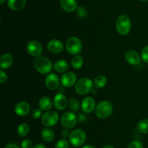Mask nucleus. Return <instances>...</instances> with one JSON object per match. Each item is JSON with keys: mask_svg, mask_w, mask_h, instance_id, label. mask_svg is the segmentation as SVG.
<instances>
[{"mask_svg": "<svg viewBox=\"0 0 148 148\" xmlns=\"http://www.w3.org/2000/svg\"><path fill=\"white\" fill-rule=\"evenodd\" d=\"M35 69L40 74H49L53 69L52 62L44 56H39L33 62Z\"/></svg>", "mask_w": 148, "mask_h": 148, "instance_id": "nucleus-1", "label": "nucleus"}, {"mask_svg": "<svg viewBox=\"0 0 148 148\" xmlns=\"http://www.w3.org/2000/svg\"><path fill=\"white\" fill-rule=\"evenodd\" d=\"M95 112L96 116L99 118H107L111 115L113 112L112 104L108 100L101 101L96 105Z\"/></svg>", "mask_w": 148, "mask_h": 148, "instance_id": "nucleus-2", "label": "nucleus"}, {"mask_svg": "<svg viewBox=\"0 0 148 148\" xmlns=\"http://www.w3.org/2000/svg\"><path fill=\"white\" fill-rule=\"evenodd\" d=\"M116 28L121 36L128 35L132 28V23L128 16L125 15H120L116 22Z\"/></svg>", "mask_w": 148, "mask_h": 148, "instance_id": "nucleus-3", "label": "nucleus"}, {"mask_svg": "<svg viewBox=\"0 0 148 148\" xmlns=\"http://www.w3.org/2000/svg\"><path fill=\"white\" fill-rule=\"evenodd\" d=\"M93 84L90 78L84 77L76 82L75 86V91L79 95H85L92 91L93 89Z\"/></svg>", "mask_w": 148, "mask_h": 148, "instance_id": "nucleus-4", "label": "nucleus"}, {"mask_svg": "<svg viewBox=\"0 0 148 148\" xmlns=\"http://www.w3.org/2000/svg\"><path fill=\"white\" fill-rule=\"evenodd\" d=\"M69 142L74 147H80L86 140V133L85 131L81 129H77L72 131L69 135Z\"/></svg>", "mask_w": 148, "mask_h": 148, "instance_id": "nucleus-5", "label": "nucleus"}, {"mask_svg": "<svg viewBox=\"0 0 148 148\" xmlns=\"http://www.w3.org/2000/svg\"><path fill=\"white\" fill-rule=\"evenodd\" d=\"M82 42L79 38L76 36H71L66 41V49L68 53L76 55L82 50Z\"/></svg>", "mask_w": 148, "mask_h": 148, "instance_id": "nucleus-6", "label": "nucleus"}, {"mask_svg": "<svg viewBox=\"0 0 148 148\" xmlns=\"http://www.w3.org/2000/svg\"><path fill=\"white\" fill-rule=\"evenodd\" d=\"M77 122V116L72 111L66 112L61 118V124L65 129H72Z\"/></svg>", "mask_w": 148, "mask_h": 148, "instance_id": "nucleus-7", "label": "nucleus"}, {"mask_svg": "<svg viewBox=\"0 0 148 148\" xmlns=\"http://www.w3.org/2000/svg\"><path fill=\"white\" fill-rule=\"evenodd\" d=\"M59 114L54 110H49L43 114L41 117L42 124L46 127L55 126L59 120Z\"/></svg>", "mask_w": 148, "mask_h": 148, "instance_id": "nucleus-8", "label": "nucleus"}, {"mask_svg": "<svg viewBox=\"0 0 148 148\" xmlns=\"http://www.w3.org/2000/svg\"><path fill=\"white\" fill-rule=\"evenodd\" d=\"M27 52L30 56L32 57H38L40 56L42 52H43V47L40 42L37 41L32 40L27 43Z\"/></svg>", "mask_w": 148, "mask_h": 148, "instance_id": "nucleus-9", "label": "nucleus"}, {"mask_svg": "<svg viewBox=\"0 0 148 148\" xmlns=\"http://www.w3.org/2000/svg\"><path fill=\"white\" fill-rule=\"evenodd\" d=\"M60 81L57 75L55 73H49L45 78V85L50 90L57 89L59 87Z\"/></svg>", "mask_w": 148, "mask_h": 148, "instance_id": "nucleus-10", "label": "nucleus"}, {"mask_svg": "<svg viewBox=\"0 0 148 148\" xmlns=\"http://www.w3.org/2000/svg\"><path fill=\"white\" fill-rule=\"evenodd\" d=\"M77 76L73 72H66L61 77V83L64 87H72L77 82Z\"/></svg>", "mask_w": 148, "mask_h": 148, "instance_id": "nucleus-11", "label": "nucleus"}, {"mask_svg": "<svg viewBox=\"0 0 148 148\" xmlns=\"http://www.w3.org/2000/svg\"><path fill=\"white\" fill-rule=\"evenodd\" d=\"M53 105L57 110H64L67 107L68 100L66 96L62 93H58L53 98Z\"/></svg>", "mask_w": 148, "mask_h": 148, "instance_id": "nucleus-12", "label": "nucleus"}, {"mask_svg": "<svg viewBox=\"0 0 148 148\" xmlns=\"http://www.w3.org/2000/svg\"><path fill=\"white\" fill-rule=\"evenodd\" d=\"M95 100L91 97H87L81 102V109L85 113H90L95 110Z\"/></svg>", "mask_w": 148, "mask_h": 148, "instance_id": "nucleus-13", "label": "nucleus"}, {"mask_svg": "<svg viewBox=\"0 0 148 148\" xmlns=\"http://www.w3.org/2000/svg\"><path fill=\"white\" fill-rule=\"evenodd\" d=\"M126 61L131 65H137L141 62V55L134 50L127 51L124 55Z\"/></svg>", "mask_w": 148, "mask_h": 148, "instance_id": "nucleus-14", "label": "nucleus"}, {"mask_svg": "<svg viewBox=\"0 0 148 148\" xmlns=\"http://www.w3.org/2000/svg\"><path fill=\"white\" fill-rule=\"evenodd\" d=\"M30 111V106L26 102H20L14 107V112L20 117L26 116Z\"/></svg>", "mask_w": 148, "mask_h": 148, "instance_id": "nucleus-15", "label": "nucleus"}, {"mask_svg": "<svg viewBox=\"0 0 148 148\" xmlns=\"http://www.w3.org/2000/svg\"><path fill=\"white\" fill-rule=\"evenodd\" d=\"M47 48L49 52L51 53L59 54L63 50L64 45L61 41L58 39H52L48 42Z\"/></svg>", "mask_w": 148, "mask_h": 148, "instance_id": "nucleus-16", "label": "nucleus"}, {"mask_svg": "<svg viewBox=\"0 0 148 148\" xmlns=\"http://www.w3.org/2000/svg\"><path fill=\"white\" fill-rule=\"evenodd\" d=\"M60 6L66 12H73L77 10V0H60Z\"/></svg>", "mask_w": 148, "mask_h": 148, "instance_id": "nucleus-17", "label": "nucleus"}, {"mask_svg": "<svg viewBox=\"0 0 148 148\" xmlns=\"http://www.w3.org/2000/svg\"><path fill=\"white\" fill-rule=\"evenodd\" d=\"M14 59L10 54H3L0 57V68L1 70L8 69L12 65Z\"/></svg>", "mask_w": 148, "mask_h": 148, "instance_id": "nucleus-18", "label": "nucleus"}, {"mask_svg": "<svg viewBox=\"0 0 148 148\" xmlns=\"http://www.w3.org/2000/svg\"><path fill=\"white\" fill-rule=\"evenodd\" d=\"M26 5V0H7V6L14 11H20Z\"/></svg>", "mask_w": 148, "mask_h": 148, "instance_id": "nucleus-19", "label": "nucleus"}, {"mask_svg": "<svg viewBox=\"0 0 148 148\" xmlns=\"http://www.w3.org/2000/svg\"><path fill=\"white\" fill-rule=\"evenodd\" d=\"M53 102L49 97H43L38 102L39 108L43 111H49L51 109Z\"/></svg>", "mask_w": 148, "mask_h": 148, "instance_id": "nucleus-20", "label": "nucleus"}, {"mask_svg": "<svg viewBox=\"0 0 148 148\" xmlns=\"http://www.w3.org/2000/svg\"><path fill=\"white\" fill-rule=\"evenodd\" d=\"M53 68H54L55 71L58 73H66L69 68V64H68L67 61H66L65 59H59L55 62Z\"/></svg>", "mask_w": 148, "mask_h": 148, "instance_id": "nucleus-21", "label": "nucleus"}, {"mask_svg": "<svg viewBox=\"0 0 148 148\" xmlns=\"http://www.w3.org/2000/svg\"><path fill=\"white\" fill-rule=\"evenodd\" d=\"M41 137L45 142H51L54 139V133L52 129L50 128L46 127L43 129L41 131Z\"/></svg>", "mask_w": 148, "mask_h": 148, "instance_id": "nucleus-22", "label": "nucleus"}, {"mask_svg": "<svg viewBox=\"0 0 148 148\" xmlns=\"http://www.w3.org/2000/svg\"><path fill=\"white\" fill-rule=\"evenodd\" d=\"M107 82V78L103 75H98L95 77L94 79V86L96 88L98 89H102L106 86Z\"/></svg>", "mask_w": 148, "mask_h": 148, "instance_id": "nucleus-23", "label": "nucleus"}, {"mask_svg": "<svg viewBox=\"0 0 148 148\" xmlns=\"http://www.w3.org/2000/svg\"><path fill=\"white\" fill-rule=\"evenodd\" d=\"M84 63V59L80 55H76L71 60V65L74 69L79 70L82 67Z\"/></svg>", "mask_w": 148, "mask_h": 148, "instance_id": "nucleus-24", "label": "nucleus"}, {"mask_svg": "<svg viewBox=\"0 0 148 148\" xmlns=\"http://www.w3.org/2000/svg\"><path fill=\"white\" fill-rule=\"evenodd\" d=\"M30 132V126L27 123H23L19 125L17 128V133L20 136H25Z\"/></svg>", "mask_w": 148, "mask_h": 148, "instance_id": "nucleus-25", "label": "nucleus"}, {"mask_svg": "<svg viewBox=\"0 0 148 148\" xmlns=\"http://www.w3.org/2000/svg\"><path fill=\"white\" fill-rule=\"evenodd\" d=\"M137 129L142 133H148V118L140 120L137 124Z\"/></svg>", "mask_w": 148, "mask_h": 148, "instance_id": "nucleus-26", "label": "nucleus"}, {"mask_svg": "<svg viewBox=\"0 0 148 148\" xmlns=\"http://www.w3.org/2000/svg\"><path fill=\"white\" fill-rule=\"evenodd\" d=\"M68 106L72 112L78 111L79 109V102L75 98H71L68 102Z\"/></svg>", "mask_w": 148, "mask_h": 148, "instance_id": "nucleus-27", "label": "nucleus"}, {"mask_svg": "<svg viewBox=\"0 0 148 148\" xmlns=\"http://www.w3.org/2000/svg\"><path fill=\"white\" fill-rule=\"evenodd\" d=\"M55 148H69V142L66 139H61L55 145Z\"/></svg>", "mask_w": 148, "mask_h": 148, "instance_id": "nucleus-28", "label": "nucleus"}, {"mask_svg": "<svg viewBox=\"0 0 148 148\" xmlns=\"http://www.w3.org/2000/svg\"><path fill=\"white\" fill-rule=\"evenodd\" d=\"M141 58L145 62L148 63V45L143 47L141 51Z\"/></svg>", "mask_w": 148, "mask_h": 148, "instance_id": "nucleus-29", "label": "nucleus"}, {"mask_svg": "<svg viewBox=\"0 0 148 148\" xmlns=\"http://www.w3.org/2000/svg\"><path fill=\"white\" fill-rule=\"evenodd\" d=\"M42 110H40L39 107H36L34 108L32 111V116H33V118L35 119H38L40 117H42Z\"/></svg>", "mask_w": 148, "mask_h": 148, "instance_id": "nucleus-30", "label": "nucleus"}, {"mask_svg": "<svg viewBox=\"0 0 148 148\" xmlns=\"http://www.w3.org/2000/svg\"><path fill=\"white\" fill-rule=\"evenodd\" d=\"M127 148H144L143 143L138 140L132 141Z\"/></svg>", "mask_w": 148, "mask_h": 148, "instance_id": "nucleus-31", "label": "nucleus"}, {"mask_svg": "<svg viewBox=\"0 0 148 148\" xmlns=\"http://www.w3.org/2000/svg\"><path fill=\"white\" fill-rule=\"evenodd\" d=\"M21 148H33V142L30 139H24L21 142Z\"/></svg>", "mask_w": 148, "mask_h": 148, "instance_id": "nucleus-32", "label": "nucleus"}, {"mask_svg": "<svg viewBox=\"0 0 148 148\" xmlns=\"http://www.w3.org/2000/svg\"><path fill=\"white\" fill-rule=\"evenodd\" d=\"M7 79H8V76H7V73L3 70H1L0 71V83L2 84H4L7 82Z\"/></svg>", "mask_w": 148, "mask_h": 148, "instance_id": "nucleus-33", "label": "nucleus"}, {"mask_svg": "<svg viewBox=\"0 0 148 148\" xmlns=\"http://www.w3.org/2000/svg\"><path fill=\"white\" fill-rule=\"evenodd\" d=\"M77 15L79 16V17H84L85 15H86V10L84 7H79V8H77Z\"/></svg>", "mask_w": 148, "mask_h": 148, "instance_id": "nucleus-34", "label": "nucleus"}, {"mask_svg": "<svg viewBox=\"0 0 148 148\" xmlns=\"http://www.w3.org/2000/svg\"><path fill=\"white\" fill-rule=\"evenodd\" d=\"M61 135H62V136L64 138V139H65V138L69 137L70 133H69V130H68L67 129H64V130H62V131H61Z\"/></svg>", "mask_w": 148, "mask_h": 148, "instance_id": "nucleus-35", "label": "nucleus"}, {"mask_svg": "<svg viewBox=\"0 0 148 148\" xmlns=\"http://www.w3.org/2000/svg\"><path fill=\"white\" fill-rule=\"evenodd\" d=\"M86 120V116H85V114H82V113H80L79 114V115L77 116V121L81 123V122H84Z\"/></svg>", "mask_w": 148, "mask_h": 148, "instance_id": "nucleus-36", "label": "nucleus"}, {"mask_svg": "<svg viewBox=\"0 0 148 148\" xmlns=\"http://www.w3.org/2000/svg\"><path fill=\"white\" fill-rule=\"evenodd\" d=\"M4 148H20V146H18L17 145L14 143H10L8 145H7Z\"/></svg>", "mask_w": 148, "mask_h": 148, "instance_id": "nucleus-37", "label": "nucleus"}, {"mask_svg": "<svg viewBox=\"0 0 148 148\" xmlns=\"http://www.w3.org/2000/svg\"><path fill=\"white\" fill-rule=\"evenodd\" d=\"M33 148H46V146L42 143H38L34 147H33Z\"/></svg>", "mask_w": 148, "mask_h": 148, "instance_id": "nucleus-38", "label": "nucleus"}, {"mask_svg": "<svg viewBox=\"0 0 148 148\" xmlns=\"http://www.w3.org/2000/svg\"><path fill=\"white\" fill-rule=\"evenodd\" d=\"M82 148H95V147L90 145H85V146L82 147Z\"/></svg>", "mask_w": 148, "mask_h": 148, "instance_id": "nucleus-39", "label": "nucleus"}, {"mask_svg": "<svg viewBox=\"0 0 148 148\" xmlns=\"http://www.w3.org/2000/svg\"><path fill=\"white\" fill-rule=\"evenodd\" d=\"M103 148H114V147H113L112 145H105L104 147H103Z\"/></svg>", "mask_w": 148, "mask_h": 148, "instance_id": "nucleus-40", "label": "nucleus"}, {"mask_svg": "<svg viewBox=\"0 0 148 148\" xmlns=\"http://www.w3.org/2000/svg\"><path fill=\"white\" fill-rule=\"evenodd\" d=\"M7 1V0H0V4H3L4 3H5Z\"/></svg>", "mask_w": 148, "mask_h": 148, "instance_id": "nucleus-41", "label": "nucleus"}, {"mask_svg": "<svg viewBox=\"0 0 148 148\" xmlns=\"http://www.w3.org/2000/svg\"><path fill=\"white\" fill-rule=\"evenodd\" d=\"M140 1H143V2H146V1H147L148 0H140Z\"/></svg>", "mask_w": 148, "mask_h": 148, "instance_id": "nucleus-42", "label": "nucleus"}]
</instances>
